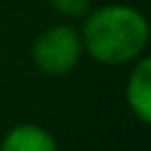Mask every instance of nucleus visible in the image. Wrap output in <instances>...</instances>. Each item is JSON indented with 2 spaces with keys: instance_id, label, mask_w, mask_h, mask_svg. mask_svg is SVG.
Instances as JSON below:
<instances>
[{
  "instance_id": "2",
  "label": "nucleus",
  "mask_w": 151,
  "mask_h": 151,
  "mask_svg": "<svg viewBox=\"0 0 151 151\" xmlns=\"http://www.w3.org/2000/svg\"><path fill=\"white\" fill-rule=\"evenodd\" d=\"M83 54V40L80 35L64 24L50 26L33 45V61L40 71L50 76L68 73Z\"/></svg>"
},
{
  "instance_id": "1",
  "label": "nucleus",
  "mask_w": 151,
  "mask_h": 151,
  "mask_svg": "<svg viewBox=\"0 0 151 151\" xmlns=\"http://www.w3.org/2000/svg\"><path fill=\"white\" fill-rule=\"evenodd\" d=\"M83 47L101 64L137 59L149 40V24L142 12L125 5H106L92 12L83 28Z\"/></svg>"
},
{
  "instance_id": "4",
  "label": "nucleus",
  "mask_w": 151,
  "mask_h": 151,
  "mask_svg": "<svg viewBox=\"0 0 151 151\" xmlns=\"http://www.w3.org/2000/svg\"><path fill=\"white\" fill-rule=\"evenodd\" d=\"M0 151H57V142L40 125H17L5 134Z\"/></svg>"
},
{
  "instance_id": "3",
  "label": "nucleus",
  "mask_w": 151,
  "mask_h": 151,
  "mask_svg": "<svg viewBox=\"0 0 151 151\" xmlns=\"http://www.w3.org/2000/svg\"><path fill=\"white\" fill-rule=\"evenodd\" d=\"M125 99L142 123H151V61L139 59L127 78Z\"/></svg>"
},
{
  "instance_id": "5",
  "label": "nucleus",
  "mask_w": 151,
  "mask_h": 151,
  "mask_svg": "<svg viewBox=\"0 0 151 151\" xmlns=\"http://www.w3.org/2000/svg\"><path fill=\"white\" fill-rule=\"evenodd\" d=\"M50 7L64 17H80L87 12L90 0H50Z\"/></svg>"
}]
</instances>
